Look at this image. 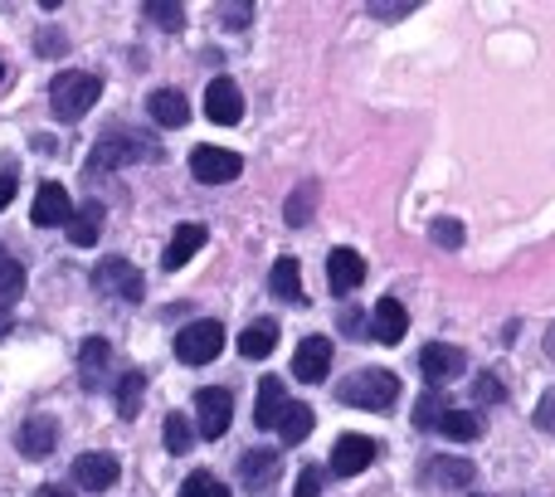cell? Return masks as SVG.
Here are the masks:
<instances>
[{
    "instance_id": "cell-1",
    "label": "cell",
    "mask_w": 555,
    "mask_h": 497,
    "mask_svg": "<svg viewBox=\"0 0 555 497\" xmlns=\"http://www.w3.org/2000/svg\"><path fill=\"white\" fill-rule=\"evenodd\" d=\"M98 98H103V78L88 74V68L54 74V84H49V107H54L59 123H78V117H83Z\"/></svg>"
},
{
    "instance_id": "cell-2",
    "label": "cell",
    "mask_w": 555,
    "mask_h": 497,
    "mask_svg": "<svg viewBox=\"0 0 555 497\" xmlns=\"http://www.w3.org/2000/svg\"><path fill=\"white\" fill-rule=\"evenodd\" d=\"M162 146L146 132H132V127H113V132L98 137L93 146V171H117V166H137V162H156Z\"/></svg>"
},
{
    "instance_id": "cell-3",
    "label": "cell",
    "mask_w": 555,
    "mask_h": 497,
    "mask_svg": "<svg viewBox=\"0 0 555 497\" xmlns=\"http://www.w3.org/2000/svg\"><path fill=\"white\" fill-rule=\"evenodd\" d=\"M336 400L356 405V410H390L400 400V381L390 371H356L336 385Z\"/></svg>"
},
{
    "instance_id": "cell-4",
    "label": "cell",
    "mask_w": 555,
    "mask_h": 497,
    "mask_svg": "<svg viewBox=\"0 0 555 497\" xmlns=\"http://www.w3.org/2000/svg\"><path fill=\"white\" fill-rule=\"evenodd\" d=\"M220 352H224V327L215 317H201V322L176 332V361L185 366H210Z\"/></svg>"
},
{
    "instance_id": "cell-5",
    "label": "cell",
    "mask_w": 555,
    "mask_h": 497,
    "mask_svg": "<svg viewBox=\"0 0 555 497\" xmlns=\"http://www.w3.org/2000/svg\"><path fill=\"white\" fill-rule=\"evenodd\" d=\"M93 288L103 297H122V303H142V293H146L142 273H137L127 258H103V264L93 268Z\"/></svg>"
},
{
    "instance_id": "cell-6",
    "label": "cell",
    "mask_w": 555,
    "mask_h": 497,
    "mask_svg": "<svg viewBox=\"0 0 555 497\" xmlns=\"http://www.w3.org/2000/svg\"><path fill=\"white\" fill-rule=\"evenodd\" d=\"M244 171V156L230 152V146H195L191 152V176L201 186H224Z\"/></svg>"
},
{
    "instance_id": "cell-7",
    "label": "cell",
    "mask_w": 555,
    "mask_h": 497,
    "mask_svg": "<svg viewBox=\"0 0 555 497\" xmlns=\"http://www.w3.org/2000/svg\"><path fill=\"white\" fill-rule=\"evenodd\" d=\"M195 420H201L205 439H224V434H230V424H234L230 391H220V385H205V391L195 395Z\"/></svg>"
},
{
    "instance_id": "cell-8",
    "label": "cell",
    "mask_w": 555,
    "mask_h": 497,
    "mask_svg": "<svg viewBox=\"0 0 555 497\" xmlns=\"http://www.w3.org/2000/svg\"><path fill=\"white\" fill-rule=\"evenodd\" d=\"M205 117L210 123H220V127H234L244 117V93H240V84L234 78H215L210 88H205Z\"/></svg>"
},
{
    "instance_id": "cell-9",
    "label": "cell",
    "mask_w": 555,
    "mask_h": 497,
    "mask_svg": "<svg viewBox=\"0 0 555 497\" xmlns=\"http://www.w3.org/2000/svg\"><path fill=\"white\" fill-rule=\"evenodd\" d=\"M375 444L365 439V434H341L336 439V449H332V473L336 479H356V473H365L375 463Z\"/></svg>"
},
{
    "instance_id": "cell-10",
    "label": "cell",
    "mask_w": 555,
    "mask_h": 497,
    "mask_svg": "<svg viewBox=\"0 0 555 497\" xmlns=\"http://www.w3.org/2000/svg\"><path fill=\"white\" fill-rule=\"evenodd\" d=\"M361 283H365V258L356 254V248H332V254H326V288H332L336 297H346Z\"/></svg>"
},
{
    "instance_id": "cell-11",
    "label": "cell",
    "mask_w": 555,
    "mask_h": 497,
    "mask_svg": "<svg viewBox=\"0 0 555 497\" xmlns=\"http://www.w3.org/2000/svg\"><path fill=\"white\" fill-rule=\"evenodd\" d=\"M463 352L459 346H443V342H429L420 352V371H424V381H434V385H449V381H459L463 375Z\"/></svg>"
},
{
    "instance_id": "cell-12",
    "label": "cell",
    "mask_w": 555,
    "mask_h": 497,
    "mask_svg": "<svg viewBox=\"0 0 555 497\" xmlns=\"http://www.w3.org/2000/svg\"><path fill=\"white\" fill-rule=\"evenodd\" d=\"M326 371H332V342H326V336H307L293 352V375L317 385V381H326Z\"/></svg>"
},
{
    "instance_id": "cell-13",
    "label": "cell",
    "mask_w": 555,
    "mask_h": 497,
    "mask_svg": "<svg viewBox=\"0 0 555 497\" xmlns=\"http://www.w3.org/2000/svg\"><path fill=\"white\" fill-rule=\"evenodd\" d=\"M68 215H74V201H68L64 186H59V181H44V186H39L29 220H35L39 230H54V225H68Z\"/></svg>"
},
{
    "instance_id": "cell-14",
    "label": "cell",
    "mask_w": 555,
    "mask_h": 497,
    "mask_svg": "<svg viewBox=\"0 0 555 497\" xmlns=\"http://www.w3.org/2000/svg\"><path fill=\"white\" fill-rule=\"evenodd\" d=\"M278 473H283V459H278L273 449H249L240 459V483L249 493H263V488H273L278 483Z\"/></svg>"
},
{
    "instance_id": "cell-15",
    "label": "cell",
    "mask_w": 555,
    "mask_h": 497,
    "mask_svg": "<svg viewBox=\"0 0 555 497\" xmlns=\"http://www.w3.org/2000/svg\"><path fill=\"white\" fill-rule=\"evenodd\" d=\"M15 444H20V454H25V459H49V454H54V444H59V424L49 420V415H35V420L20 424Z\"/></svg>"
},
{
    "instance_id": "cell-16",
    "label": "cell",
    "mask_w": 555,
    "mask_h": 497,
    "mask_svg": "<svg viewBox=\"0 0 555 497\" xmlns=\"http://www.w3.org/2000/svg\"><path fill=\"white\" fill-rule=\"evenodd\" d=\"M404 332H410V313H404L395 297H380V303L371 307V336L380 346H395Z\"/></svg>"
},
{
    "instance_id": "cell-17",
    "label": "cell",
    "mask_w": 555,
    "mask_h": 497,
    "mask_svg": "<svg viewBox=\"0 0 555 497\" xmlns=\"http://www.w3.org/2000/svg\"><path fill=\"white\" fill-rule=\"evenodd\" d=\"M74 479H78V488H88V493H107L117 483V459L113 454H78Z\"/></svg>"
},
{
    "instance_id": "cell-18",
    "label": "cell",
    "mask_w": 555,
    "mask_h": 497,
    "mask_svg": "<svg viewBox=\"0 0 555 497\" xmlns=\"http://www.w3.org/2000/svg\"><path fill=\"white\" fill-rule=\"evenodd\" d=\"M205 240H210V234H205V225H181V230H176V240L166 244L162 268H171V273H176V268H185L205 248Z\"/></svg>"
},
{
    "instance_id": "cell-19",
    "label": "cell",
    "mask_w": 555,
    "mask_h": 497,
    "mask_svg": "<svg viewBox=\"0 0 555 497\" xmlns=\"http://www.w3.org/2000/svg\"><path fill=\"white\" fill-rule=\"evenodd\" d=\"M146 113H152L156 127H185L191 123V107H185V98L176 93V88H156V93L146 98Z\"/></svg>"
},
{
    "instance_id": "cell-20",
    "label": "cell",
    "mask_w": 555,
    "mask_h": 497,
    "mask_svg": "<svg viewBox=\"0 0 555 497\" xmlns=\"http://www.w3.org/2000/svg\"><path fill=\"white\" fill-rule=\"evenodd\" d=\"M283 410H287L283 381H278V375H263V381H259V400H254V424H259V430H273Z\"/></svg>"
},
{
    "instance_id": "cell-21",
    "label": "cell",
    "mask_w": 555,
    "mask_h": 497,
    "mask_svg": "<svg viewBox=\"0 0 555 497\" xmlns=\"http://www.w3.org/2000/svg\"><path fill=\"white\" fill-rule=\"evenodd\" d=\"M103 220H107V211L98 201H88L83 211L68 215V244H78V248L98 244V234H103Z\"/></svg>"
},
{
    "instance_id": "cell-22",
    "label": "cell",
    "mask_w": 555,
    "mask_h": 497,
    "mask_svg": "<svg viewBox=\"0 0 555 497\" xmlns=\"http://www.w3.org/2000/svg\"><path fill=\"white\" fill-rule=\"evenodd\" d=\"M424 479L439 483V488H468V483L478 479V469H473L468 459H429L424 463Z\"/></svg>"
},
{
    "instance_id": "cell-23",
    "label": "cell",
    "mask_w": 555,
    "mask_h": 497,
    "mask_svg": "<svg viewBox=\"0 0 555 497\" xmlns=\"http://www.w3.org/2000/svg\"><path fill=\"white\" fill-rule=\"evenodd\" d=\"M107 361H113V346H107L103 336H88V342L78 346V371H83L88 391H98V381H103Z\"/></svg>"
},
{
    "instance_id": "cell-24",
    "label": "cell",
    "mask_w": 555,
    "mask_h": 497,
    "mask_svg": "<svg viewBox=\"0 0 555 497\" xmlns=\"http://www.w3.org/2000/svg\"><path fill=\"white\" fill-rule=\"evenodd\" d=\"M273 346H278V322H273V317H259L254 327H244L240 352L249 356V361H263V356H273Z\"/></svg>"
},
{
    "instance_id": "cell-25",
    "label": "cell",
    "mask_w": 555,
    "mask_h": 497,
    "mask_svg": "<svg viewBox=\"0 0 555 497\" xmlns=\"http://www.w3.org/2000/svg\"><path fill=\"white\" fill-rule=\"evenodd\" d=\"M269 288L283 303H302V268H297V258H278L269 273Z\"/></svg>"
},
{
    "instance_id": "cell-26",
    "label": "cell",
    "mask_w": 555,
    "mask_h": 497,
    "mask_svg": "<svg viewBox=\"0 0 555 497\" xmlns=\"http://www.w3.org/2000/svg\"><path fill=\"white\" fill-rule=\"evenodd\" d=\"M273 430H278V439H283V444H302L307 434H312V410H307V405H293V400H287V410L278 415Z\"/></svg>"
},
{
    "instance_id": "cell-27",
    "label": "cell",
    "mask_w": 555,
    "mask_h": 497,
    "mask_svg": "<svg viewBox=\"0 0 555 497\" xmlns=\"http://www.w3.org/2000/svg\"><path fill=\"white\" fill-rule=\"evenodd\" d=\"M439 434H449V439H459V444H473L482 434V420L473 410H443V420L434 424Z\"/></svg>"
},
{
    "instance_id": "cell-28",
    "label": "cell",
    "mask_w": 555,
    "mask_h": 497,
    "mask_svg": "<svg viewBox=\"0 0 555 497\" xmlns=\"http://www.w3.org/2000/svg\"><path fill=\"white\" fill-rule=\"evenodd\" d=\"M317 201H322V186H317V181H307V186H302V191H297V195H287V205H283L287 225H293V230H302V225L312 220Z\"/></svg>"
},
{
    "instance_id": "cell-29",
    "label": "cell",
    "mask_w": 555,
    "mask_h": 497,
    "mask_svg": "<svg viewBox=\"0 0 555 497\" xmlns=\"http://www.w3.org/2000/svg\"><path fill=\"white\" fill-rule=\"evenodd\" d=\"M117 415H122V420H132L137 410H142V395H146V375L142 371H127L122 381H117Z\"/></svg>"
},
{
    "instance_id": "cell-30",
    "label": "cell",
    "mask_w": 555,
    "mask_h": 497,
    "mask_svg": "<svg viewBox=\"0 0 555 497\" xmlns=\"http://www.w3.org/2000/svg\"><path fill=\"white\" fill-rule=\"evenodd\" d=\"M25 293V268H20V258L10 254L5 244H0V303H15V297Z\"/></svg>"
},
{
    "instance_id": "cell-31",
    "label": "cell",
    "mask_w": 555,
    "mask_h": 497,
    "mask_svg": "<svg viewBox=\"0 0 555 497\" xmlns=\"http://www.w3.org/2000/svg\"><path fill=\"white\" fill-rule=\"evenodd\" d=\"M162 444H166V449H171V454H185V449H191V444H195V430H191V420H185L181 410H171V415H166Z\"/></svg>"
},
{
    "instance_id": "cell-32",
    "label": "cell",
    "mask_w": 555,
    "mask_h": 497,
    "mask_svg": "<svg viewBox=\"0 0 555 497\" xmlns=\"http://www.w3.org/2000/svg\"><path fill=\"white\" fill-rule=\"evenodd\" d=\"M181 497H230V488H224L220 479H215V473H191V479L181 483Z\"/></svg>"
},
{
    "instance_id": "cell-33",
    "label": "cell",
    "mask_w": 555,
    "mask_h": 497,
    "mask_svg": "<svg viewBox=\"0 0 555 497\" xmlns=\"http://www.w3.org/2000/svg\"><path fill=\"white\" fill-rule=\"evenodd\" d=\"M146 20H152V25H162V29H181L185 25V10L181 5H166V0H152V5H146Z\"/></svg>"
},
{
    "instance_id": "cell-34",
    "label": "cell",
    "mask_w": 555,
    "mask_h": 497,
    "mask_svg": "<svg viewBox=\"0 0 555 497\" xmlns=\"http://www.w3.org/2000/svg\"><path fill=\"white\" fill-rule=\"evenodd\" d=\"M443 410H449V405H443V395L429 391V395L420 400V410H414V420H420V430H434V424L443 420Z\"/></svg>"
},
{
    "instance_id": "cell-35",
    "label": "cell",
    "mask_w": 555,
    "mask_h": 497,
    "mask_svg": "<svg viewBox=\"0 0 555 497\" xmlns=\"http://www.w3.org/2000/svg\"><path fill=\"white\" fill-rule=\"evenodd\" d=\"M434 244L439 248H463V225L459 220H434Z\"/></svg>"
},
{
    "instance_id": "cell-36",
    "label": "cell",
    "mask_w": 555,
    "mask_h": 497,
    "mask_svg": "<svg viewBox=\"0 0 555 497\" xmlns=\"http://www.w3.org/2000/svg\"><path fill=\"white\" fill-rule=\"evenodd\" d=\"M322 479H326L322 463H307V469L297 473V493L293 497H317V493H322Z\"/></svg>"
},
{
    "instance_id": "cell-37",
    "label": "cell",
    "mask_w": 555,
    "mask_h": 497,
    "mask_svg": "<svg viewBox=\"0 0 555 497\" xmlns=\"http://www.w3.org/2000/svg\"><path fill=\"white\" fill-rule=\"evenodd\" d=\"M215 15L224 20L230 29H244V25H254V5H220Z\"/></svg>"
},
{
    "instance_id": "cell-38",
    "label": "cell",
    "mask_w": 555,
    "mask_h": 497,
    "mask_svg": "<svg viewBox=\"0 0 555 497\" xmlns=\"http://www.w3.org/2000/svg\"><path fill=\"white\" fill-rule=\"evenodd\" d=\"M35 49H39V54H49V59H54V54H64V49H68V39L59 35V29H39Z\"/></svg>"
},
{
    "instance_id": "cell-39",
    "label": "cell",
    "mask_w": 555,
    "mask_h": 497,
    "mask_svg": "<svg viewBox=\"0 0 555 497\" xmlns=\"http://www.w3.org/2000/svg\"><path fill=\"white\" fill-rule=\"evenodd\" d=\"M473 395H478V400H488V405H498L502 400V381H498V375H478Z\"/></svg>"
},
{
    "instance_id": "cell-40",
    "label": "cell",
    "mask_w": 555,
    "mask_h": 497,
    "mask_svg": "<svg viewBox=\"0 0 555 497\" xmlns=\"http://www.w3.org/2000/svg\"><path fill=\"white\" fill-rule=\"evenodd\" d=\"M537 424H541V430H546V434H555V391H551L546 400L537 405Z\"/></svg>"
},
{
    "instance_id": "cell-41",
    "label": "cell",
    "mask_w": 555,
    "mask_h": 497,
    "mask_svg": "<svg viewBox=\"0 0 555 497\" xmlns=\"http://www.w3.org/2000/svg\"><path fill=\"white\" fill-rule=\"evenodd\" d=\"M410 10H414V5H371V15H375V20H404Z\"/></svg>"
},
{
    "instance_id": "cell-42",
    "label": "cell",
    "mask_w": 555,
    "mask_h": 497,
    "mask_svg": "<svg viewBox=\"0 0 555 497\" xmlns=\"http://www.w3.org/2000/svg\"><path fill=\"white\" fill-rule=\"evenodd\" d=\"M15 201V176H0V211Z\"/></svg>"
},
{
    "instance_id": "cell-43",
    "label": "cell",
    "mask_w": 555,
    "mask_h": 497,
    "mask_svg": "<svg viewBox=\"0 0 555 497\" xmlns=\"http://www.w3.org/2000/svg\"><path fill=\"white\" fill-rule=\"evenodd\" d=\"M10 327H15V313H10V307L0 303V336H10Z\"/></svg>"
},
{
    "instance_id": "cell-44",
    "label": "cell",
    "mask_w": 555,
    "mask_h": 497,
    "mask_svg": "<svg viewBox=\"0 0 555 497\" xmlns=\"http://www.w3.org/2000/svg\"><path fill=\"white\" fill-rule=\"evenodd\" d=\"M35 497H74V493H68V488H54V483H49V488H39Z\"/></svg>"
},
{
    "instance_id": "cell-45",
    "label": "cell",
    "mask_w": 555,
    "mask_h": 497,
    "mask_svg": "<svg viewBox=\"0 0 555 497\" xmlns=\"http://www.w3.org/2000/svg\"><path fill=\"white\" fill-rule=\"evenodd\" d=\"M546 356H551V361H555V322L546 327Z\"/></svg>"
}]
</instances>
